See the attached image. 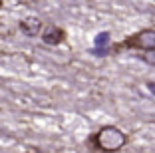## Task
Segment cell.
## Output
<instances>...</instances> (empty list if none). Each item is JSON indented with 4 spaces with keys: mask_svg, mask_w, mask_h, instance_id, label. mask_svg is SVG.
<instances>
[{
    "mask_svg": "<svg viewBox=\"0 0 155 153\" xmlns=\"http://www.w3.org/2000/svg\"><path fill=\"white\" fill-rule=\"evenodd\" d=\"M91 141H94V145H96L100 151L114 153V151H119L123 145L127 143V135L115 125H104L96 135H94Z\"/></svg>",
    "mask_w": 155,
    "mask_h": 153,
    "instance_id": "obj_1",
    "label": "cell"
},
{
    "mask_svg": "<svg viewBox=\"0 0 155 153\" xmlns=\"http://www.w3.org/2000/svg\"><path fill=\"white\" fill-rule=\"evenodd\" d=\"M123 48H131V50L137 48V50H145V52L155 50V30H151V28L141 30L137 34H133V36H129L125 42L115 46V50H123Z\"/></svg>",
    "mask_w": 155,
    "mask_h": 153,
    "instance_id": "obj_2",
    "label": "cell"
},
{
    "mask_svg": "<svg viewBox=\"0 0 155 153\" xmlns=\"http://www.w3.org/2000/svg\"><path fill=\"white\" fill-rule=\"evenodd\" d=\"M64 38H66V34H64V30H62V28L50 26L48 30L44 32L42 40H44V44H48V46H58V44H62V42H64Z\"/></svg>",
    "mask_w": 155,
    "mask_h": 153,
    "instance_id": "obj_3",
    "label": "cell"
},
{
    "mask_svg": "<svg viewBox=\"0 0 155 153\" xmlns=\"http://www.w3.org/2000/svg\"><path fill=\"white\" fill-rule=\"evenodd\" d=\"M20 30H22L26 36L34 38V36H38V34H40L42 22L38 18H26V20H22V22H20Z\"/></svg>",
    "mask_w": 155,
    "mask_h": 153,
    "instance_id": "obj_4",
    "label": "cell"
},
{
    "mask_svg": "<svg viewBox=\"0 0 155 153\" xmlns=\"http://www.w3.org/2000/svg\"><path fill=\"white\" fill-rule=\"evenodd\" d=\"M107 42H110V32H101V34H97V36H96V46H97V48L105 46Z\"/></svg>",
    "mask_w": 155,
    "mask_h": 153,
    "instance_id": "obj_5",
    "label": "cell"
},
{
    "mask_svg": "<svg viewBox=\"0 0 155 153\" xmlns=\"http://www.w3.org/2000/svg\"><path fill=\"white\" fill-rule=\"evenodd\" d=\"M141 60H143L145 64H151V66H155V50H149V52L141 54Z\"/></svg>",
    "mask_w": 155,
    "mask_h": 153,
    "instance_id": "obj_6",
    "label": "cell"
},
{
    "mask_svg": "<svg viewBox=\"0 0 155 153\" xmlns=\"http://www.w3.org/2000/svg\"><path fill=\"white\" fill-rule=\"evenodd\" d=\"M147 88H149L151 91H155V84H147Z\"/></svg>",
    "mask_w": 155,
    "mask_h": 153,
    "instance_id": "obj_7",
    "label": "cell"
},
{
    "mask_svg": "<svg viewBox=\"0 0 155 153\" xmlns=\"http://www.w3.org/2000/svg\"><path fill=\"white\" fill-rule=\"evenodd\" d=\"M28 153H40V151H28Z\"/></svg>",
    "mask_w": 155,
    "mask_h": 153,
    "instance_id": "obj_8",
    "label": "cell"
}]
</instances>
